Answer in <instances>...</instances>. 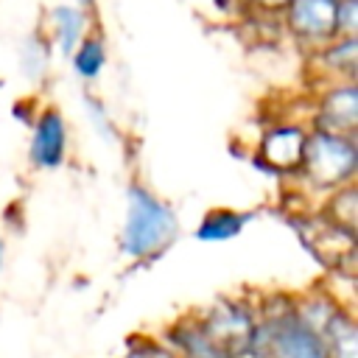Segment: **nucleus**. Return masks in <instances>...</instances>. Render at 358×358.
Listing matches in <instances>:
<instances>
[{"mask_svg":"<svg viewBox=\"0 0 358 358\" xmlns=\"http://www.w3.org/2000/svg\"><path fill=\"white\" fill-rule=\"evenodd\" d=\"M0 268H3V241H0Z\"/></svg>","mask_w":358,"mask_h":358,"instance_id":"obj_23","label":"nucleus"},{"mask_svg":"<svg viewBox=\"0 0 358 358\" xmlns=\"http://www.w3.org/2000/svg\"><path fill=\"white\" fill-rule=\"evenodd\" d=\"M84 109H87V117H90V123L95 126V131L106 140V143H115L117 140V129H115V123H112V115L106 112V106L95 98V95H84Z\"/></svg>","mask_w":358,"mask_h":358,"instance_id":"obj_17","label":"nucleus"},{"mask_svg":"<svg viewBox=\"0 0 358 358\" xmlns=\"http://www.w3.org/2000/svg\"><path fill=\"white\" fill-rule=\"evenodd\" d=\"M252 221V213H241V210H229V207H218L210 210L199 227H196V238L207 241V243H221V241H232L243 232V227Z\"/></svg>","mask_w":358,"mask_h":358,"instance_id":"obj_12","label":"nucleus"},{"mask_svg":"<svg viewBox=\"0 0 358 358\" xmlns=\"http://www.w3.org/2000/svg\"><path fill=\"white\" fill-rule=\"evenodd\" d=\"M288 3H291V0H252V11L280 17V14H282V8H285Z\"/></svg>","mask_w":358,"mask_h":358,"instance_id":"obj_20","label":"nucleus"},{"mask_svg":"<svg viewBox=\"0 0 358 358\" xmlns=\"http://www.w3.org/2000/svg\"><path fill=\"white\" fill-rule=\"evenodd\" d=\"M308 64L319 84L333 81H355L358 70V36L355 39H333L313 53H308Z\"/></svg>","mask_w":358,"mask_h":358,"instance_id":"obj_9","label":"nucleus"},{"mask_svg":"<svg viewBox=\"0 0 358 358\" xmlns=\"http://www.w3.org/2000/svg\"><path fill=\"white\" fill-rule=\"evenodd\" d=\"M48 42H53L62 56H70L76 45L92 31V14L76 3H56L48 11Z\"/></svg>","mask_w":358,"mask_h":358,"instance_id":"obj_10","label":"nucleus"},{"mask_svg":"<svg viewBox=\"0 0 358 358\" xmlns=\"http://www.w3.org/2000/svg\"><path fill=\"white\" fill-rule=\"evenodd\" d=\"M179 235L176 210L143 182L126 187V215L120 227V252L129 260H154L171 249Z\"/></svg>","mask_w":358,"mask_h":358,"instance_id":"obj_1","label":"nucleus"},{"mask_svg":"<svg viewBox=\"0 0 358 358\" xmlns=\"http://www.w3.org/2000/svg\"><path fill=\"white\" fill-rule=\"evenodd\" d=\"M319 215L341 229L355 232V221H358V193H355V182L333 190L324 196V204L319 210Z\"/></svg>","mask_w":358,"mask_h":358,"instance_id":"obj_15","label":"nucleus"},{"mask_svg":"<svg viewBox=\"0 0 358 358\" xmlns=\"http://www.w3.org/2000/svg\"><path fill=\"white\" fill-rule=\"evenodd\" d=\"M249 358H260V355H249Z\"/></svg>","mask_w":358,"mask_h":358,"instance_id":"obj_24","label":"nucleus"},{"mask_svg":"<svg viewBox=\"0 0 358 358\" xmlns=\"http://www.w3.org/2000/svg\"><path fill=\"white\" fill-rule=\"evenodd\" d=\"M294 296L282 302L280 308H268L266 313H257V333L252 355L260 358H330L322 336L308 330L291 308ZM249 358V355H246Z\"/></svg>","mask_w":358,"mask_h":358,"instance_id":"obj_3","label":"nucleus"},{"mask_svg":"<svg viewBox=\"0 0 358 358\" xmlns=\"http://www.w3.org/2000/svg\"><path fill=\"white\" fill-rule=\"evenodd\" d=\"M358 171V143L355 137L330 134V131H308L305 154L294 179L308 190L319 193L322 199L350 182H355Z\"/></svg>","mask_w":358,"mask_h":358,"instance_id":"obj_2","label":"nucleus"},{"mask_svg":"<svg viewBox=\"0 0 358 358\" xmlns=\"http://www.w3.org/2000/svg\"><path fill=\"white\" fill-rule=\"evenodd\" d=\"M308 123L302 120H277L271 126L263 129L260 140H257V151L255 159L277 176H291L299 171L302 154H305V143H308Z\"/></svg>","mask_w":358,"mask_h":358,"instance_id":"obj_7","label":"nucleus"},{"mask_svg":"<svg viewBox=\"0 0 358 358\" xmlns=\"http://www.w3.org/2000/svg\"><path fill=\"white\" fill-rule=\"evenodd\" d=\"M308 129L355 137V131H358V84L355 81L319 84L313 92Z\"/></svg>","mask_w":358,"mask_h":358,"instance_id":"obj_6","label":"nucleus"},{"mask_svg":"<svg viewBox=\"0 0 358 358\" xmlns=\"http://www.w3.org/2000/svg\"><path fill=\"white\" fill-rule=\"evenodd\" d=\"M336 8L338 0H291L280 14V25L305 53H313L336 39Z\"/></svg>","mask_w":358,"mask_h":358,"instance_id":"obj_5","label":"nucleus"},{"mask_svg":"<svg viewBox=\"0 0 358 358\" xmlns=\"http://www.w3.org/2000/svg\"><path fill=\"white\" fill-rule=\"evenodd\" d=\"M123 358H173L171 350L165 344H157V341H148V344H137L131 347Z\"/></svg>","mask_w":358,"mask_h":358,"instance_id":"obj_19","label":"nucleus"},{"mask_svg":"<svg viewBox=\"0 0 358 358\" xmlns=\"http://www.w3.org/2000/svg\"><path fill=\"white\" fill-rule=\"evenodd\" d=\"M106 59H109V53H106V39L98 34V31H90L78 45H76V50L70 53V67H73V73L81 78V81H95L101 73H103V67H106Z\"/></svg>","mask_w":358,"mask_h":358,"instance_id":"obj_14","label":"nucleus"},{"mask_svg":"<svg viewBox=\"0 0 358 358\" xmlns=\"http://www.w3.org/2000/svg\"><path fill=\"white\" fill-rule=\"evenodd\" d=\"M358 36V0H338L336 8V39Z\"/></svg>","mask_w":358,"mask_h":358,"instance_id":"obj_18","label":"nucleus"},{"mask_svg":"<svg viewBox=\"0 0 358 358\" xmlns=\"http://www.w3.org/2000/svg\"><path fill=\"white\" fill-rule=\"evenodd\" d=\"M322 341L330 358H358V327L347 308H338L336 316L327 322Z\"/></svg>","mask_w":358,"mask_h":358,"instance_id":"obj_13","label":"nucleus"},{"mask_svg":"<svg viewBox=\"0 0 358 358\" xmlns=\"http://www.w3.org/2000/svg\"><path fill=\"white\" fill-rule=\"evenodd\" d=\"M20 64H22V73L31 81H39L48 73V64H50V42H48V36L42 31H31L22 39Z\"/></svg>","mask_w":358,"mask_h":358,"instance_id":"obj_16","label":"nucleus"},{"mask_svg":"<svg viewBox=\"0 0 358 358\" xmlns=\"http://www.w3.org/2000/svg\"><path fill=\"white\" fill-rule=\"evenodd\" d=\"M165 347L173 358H232L199 327L196 319H182L171 324L165 333Z\"/></svg>","mask_w":358,"mask_h":358,"instance_id":"obj_11","label":"nucleus"},{"mask_svg":"<svg viewBox=\"0 0 358 358\" xmlns=\"http://www.w3.org/2000/svg\"><path fill=\"white\" fill-rule=\"evenodd\" d=\"M70 3H76V6H81V8H87V11L95 8V0H70Z\"/></svg>","mask_w":358,"mask_h":358,"instance_id":"obj_22","label":"nucleus"},{"mask_svg":"<svg viewBox=\"0 0 358 358\" xmlns=\"http://www.w3.org/2000/svg\"><path fill=\"white\" fill-rule=\"evenodd\" d=\"M70 148V134H67V120L56 106L39 109L34 126H31V143H28V162L39 171H53L62 168L67 159Z\"/></svg>","mask_w":358,"mask_h":358,"instance_id":"obj_8","label":"nucleus"},{"mask_svg":"<svg viewBox=\"0 0 358 358\" xmlns=\"http://www.w3.org/2000/svg\"><path fill=\"white\" fill-rule=\"evenodd\" d=\"M199 327L232 358L252 355L257 333V310L243 299H218L196 316Z\"/></svg>","mask_w":358,"mask_h":358,"instance_id":"obj_4","label":"nucleus"},{"mask_svg":"<svg viewBox=\"0 0 358 358\" xmlns=\"http://www.w3.org/2000/svg\"><path fill=\"white\" fill-rule=\"evenodd\" d=\"M224 11H252V0H215Z\"/></svg>","mask_w":358,"mask_h":358,"instance_id":"obj_21","label":"nucleus"}]
</instances>
